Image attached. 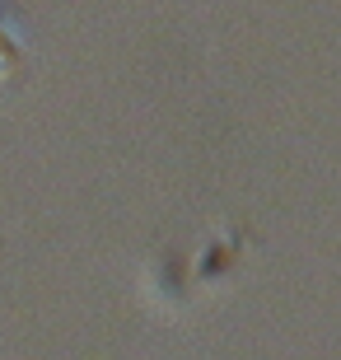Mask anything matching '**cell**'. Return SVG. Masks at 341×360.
<instances>
[{
	"mask_svg": "<svg viewBox=\"0 0 341 360\" xmlns=\"http://www.w3.org/2000/svg\"><path fill=\"white\" fill-rule=\"evenodd\" d=\"M14 61V33L5 28V14H0V70H10Z\"/></svg>",
	"mask_w": 341,
	"mask_h": 360,
	"instance_id": "cell-1",
	"label": "cell"
}]
</instances>
